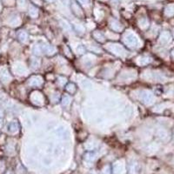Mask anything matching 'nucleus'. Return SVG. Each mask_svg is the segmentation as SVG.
Segmentation results:
<instances>
[{
  "instance_id": "nucleus-1",
  "label": "nucleus",
  "mask_w": 174,
  "mask_h": 174,
  "mask_svg": "<svg viewBox=\"0 0 174 174\" xmlns=\"http://www.w3.org/2000/svg\"><path fill=\"white\" fill-rule=\"evenodd\" d=\"M168 12H170V16H172L174 14V5H169L166 7V13H167Z\"/></svg>"
},
{
  "instance_id": "nucleus-2",
  "label": "nucleus",
  "mask_w": 174,
  "mask_h": 174,
  "mask_svg": "<svg viewBox=\"0 0 174 174\" xmlns=\"http://www.w3.org/2000/svg\"><path fill=\"white\" fill-rule=\"evenodd\" d=\"M62 2H63V3H65V4H67V3H68V0H62Z\"/></svg>"
},
{
  "instance_id": "nucleus-3",
  "label": "nucleus",
  "mask_w": 174,
  "mask_h": 174,
  "mask_svg": "<svg viewBox=\"0 0 174 174\" xmlns=\"http://www.w3.org/2000/svg\"><path fill=\"white\" fill-rule=\"evenodd\" d=\"M49 2H52V1H54V0H48Z\"/></svg>"
}]
</instances>
